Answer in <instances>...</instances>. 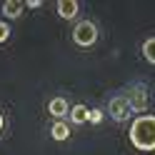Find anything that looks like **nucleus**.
Wrapping results in <instances>:
<instances>
[{
    "label": "nucleus",
    "instance_id": "1",
    "mask_svg": "<svg viewBox=\"0 0 155 155\" xmlns=\"http://www.w3.org/2000/svg\"><path fill=\"white\" fill-rule=\"evenodd\" d=\"M130 143L135 145L138 150L150 153L155 150V115L143 113L133 120L130 125Z\"/></svg>",
    "mask_w": 155,
    "mask_h": 155
},
{
    "label": "nucleus",
    "instance_id": "2",
    "mask_svg": "<svg viewBox=\"0 0 155 155\" xmlns=\"http://www.w3.org/2000/svg\"><path fill=\"white\" fill-rule=\"evenodd\" d=\"M98 25L93 20H80L75 28H73V43L78 48H93L98 43Z\"/></svg>",
    "mask_w": 155,
    "mask_h": 155
},
{
    "label": "nucleus",
    "instance_id": "3",
    "mask_svg": "<svg viewBox=\"0 0 155 155\" xmlns=\"http://www.w3.org/2000/svg\"><path fill=\"white\" fill-rule=\"evenodd\" d=\"M125 98H128L133 113L143 115V110H148V105H150V90H148L145 83H133L128 88V93H125Z\"/></svg>",
    "mask_w": 155,
    "mask_h": 155
},
{
    "label": "nucleus",
    "instance_id": "4",
    "mask_svg": "<svg viewBox=\"0 0 155 155\" xmlns=\"http://www.w3.org/2000/svg\"><path fill=\"white\" fill-rule=\"evenodd\" d=\"M108 115L115 120V123H125L133 115V108H130V103H128V98L125 95H113V98L108 100Z\"/></svg>",
    "mask_w": 155,
    "mask_h": 155
},
{
    "label": "nucleus",
    "instance_id": "5",
    "mask_svg": "<svg viewBox=\"0 0 155 155\" xmlns=\"http://www.w3.org/2000/svg\"><path fill=\"white\" fill-rule=\"evenodd\" d=\"M58 15L63 18V20H73V18H78V13H80V3H75V0H58Z\"/></svg>",
    "mask_w": 155,
    "mask_h": 155
},
{
    "label": "nucleus",
    "instance_id": "6",
    "mask_svg": "<svg viewBox=\"0 0 155 155\" xmlns=\"http://www.w3.org/2000/svg\"><path fill=\"white\" fill-rule=\"evenodd\" d=\"M48 113H50L55 120H63L65 115H70V105H68L65 98H53L48 103Z\"/></svg>",
    "mask_w": 155,
    "mask_h": 155
},
{
    "label": "nucleus",
    "instance_id": "7",
    "mask_svg": "<svg viewBox=\"0 0 155 155\" xmlns=\"http://www.w3.org/2000/svg\"><path fill=\"white\" fill-rule=\"evenodd\" d=\"M25 3H20V0H5L3 3V15L5 18H20Z\"/></svg>",
    "mask_w": 155,
    "mask_h": 155
},
{
    "label": "nucleus",
    "instance_id": "8",
    "mask_svg": "<svg viewBox=\"0 0 155 155\" xmlns=\"http://www.w3.org/2000/svg\"><path fill=\"white\" fill-rule=\"evenodd\" d=\"M50 138L53 140H68V138H70V128H68L63 120H55L50 125Z\"/></svg>",
    "mask_w": 155,
    "mask_h": 155
},
{
    "label": "nucleus",
    "instance_id": "9",
    "mask_svg": "<svg viewBox=\"0 0 155 155\" xmlns=\"http://www.w3.org/2000/svg\"><path fill=\"white\" fill-rule=\"evenodd\" d=\"M88 115H90V110L85 108V105H73V108H70V120H73L75 125L88 123Z\"/></svg>",
    "mask_w": 155,
    "mask_h": 155
},
{
    "label": "nucleus",
    "instance_id": "10",
    "mask_svg": "<svg viewBox=\"0 0 155 155\" xmlns=\"http://www.w3.org/2000/svg\"><path fill=\"white\" fill-rule=\"evenodd\" d=\"M143 55H145V60L150 65H155V38H148L143 43Z\"/></svg>",
    "mask_w": 155,
    "mask_h": 155
},
{
    "label": "nucleus",
    "instance_id": "11",
    "mask_svg": "<svg viewBox=\"0 0 155 155\" xmlns=\"http://www.w3.org/2000/svg\"><path fill=\"white\" fill-rule=\"evenodd\" d=\"M8 38H10V25L5 20H0V43H5Z\"/></svg>",
    "mask_w": 155,
    "mask_h": 155
},
{
    "label": "nucleus",
    "instance_id": "12",
    "mask_svg": "<svg viewBox=\"0 0 155 155\" xmlns=\"http://www.w3.org/2000/svg\"><path fill=\"white\" fill-rule=\"evenodd\" d=\"M88 120H90V123H100V120H103V113H100V110H90Z\"/></svg>",
    "mask_w": 155,
    "mask_h": 155
},
{
    "label": "nucleus",
    "instance_id": "13",
    "mask_svg": "<svg viewBox=\"0 0 155 155\" xmlns=\"http://www.w3.org/2000/svg\"><path fill=\"white\" fill-rule=\"evenodd\" d=\"M25 5H28V8H40V5H43V0H28Z\"/></svg>",
    "mask_w": 155,
    "mask_h": 155
},
{
    "label": "nucleus",
    "instance_id": "14",
    "mask_svg": "<svg viewBox=\"0 0 155 155\" xmlns=\"http://www.w3.org/2000/svg\"><path fill=\"white\" fill-rule=\"evenodd\" d=\"M3 130H5V115H3V110H0V135H3Z\"/></svg>",
    "mask_w": 155,
    "mask_h": 155
}]
</instances>
